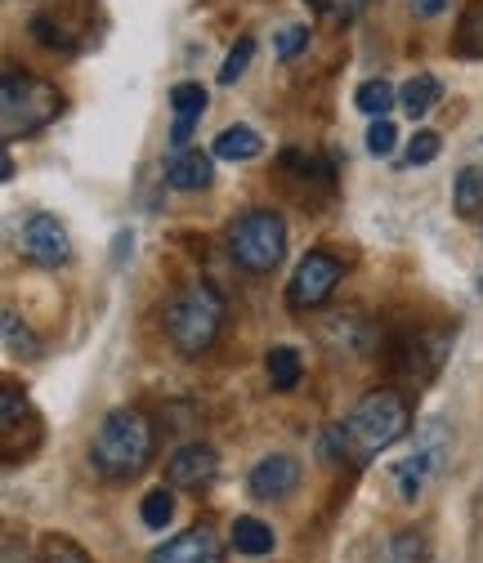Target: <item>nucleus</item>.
Masks as SVG:
<instances>
[{"label": "nucleus", "instance_id": "18", "mask_svg": "<svg viewBox=\"0 0 483 563\" xmlns=\"http://www.w3.org/2000/svg\"><path fill=\"white\" fill-rule=\"evenodd\" d=\"M439 99H443V86H439V77H430V73H417V77H411V81L398 90V103H403L407 117H426V112H435Z\"/></svg>", "mask_w": 483, "mask_h": 563}, {"label": "nucleus", "instance_id": "15", "mask_svg": "<svg viewBox=\"0 0 483 563\" xmlns=\"http://www.w3.org/2000/svg\"><path fill=\"white\" fill-rule=\"evenodd\" d=\"M166 184L175 192H201V188L216 184V162L206 153H193V148H175L166 162Z\"/></svg>", "mask_w": 483, "mask_h": 563}, {"label": "nucleus", "instance_id": "8", "mask_svg": "<svg viewBox=\"0 0 483 563\" xmlns=\"http://www.w3.org/2000/svg\"><path fill=\"white\" fill-rule=\"evenodd\" d=\"M448 461V443H443V420H430L426 426V443L411 452L407 461H398L394 465V483H398V497L403 501H417L421 497V487H426V478L439 470Z\"/></svg>", "mask_w": 483, "mask_h": 563}, {"label": "nucleus", "instance_id": "11", "mask_svg": "<svg viewBox=\"0 0 483 563\" xmlns=\"http://www.w3.org/2000/svg\"><path fill=\"white\" fill-rule=\"evenodd\" d=\"M216 474H220V456L211 443H188L166 461V483L179 492H201Z\"/></svg>", "mask_w": 483, "mask_h": 563}, {"label": "nucleus", "instance_id": "6", "mask_svg": "<svg viewBox=\"0 0 483 563\" xmlns=\"http://www.w3.org/2000/svg\"><path fill=\"white\" fill-rule=\"evenodd\" d=\"M340 277H344V260H340V255H331V251H309V255L296 264L292 282H287V305H292L296 313L322 309V305L336 296Z\"/></svg>", "mask_w": 483, "mask_h": 563}, {"label": "nucleus", "instance_id": "12", "mask_svg": "<svg viewBox=\"0 0 483 563\" xmlns=\"http://www.w3.org/2000/svg\"><path fill=\"white\" fill-rule=\"evenodd\" d=\"M149 563H224V545L211 528H188V532L162 541L149 554Z\"/></svg>", "mask_w": 483, "mask_h": 563}, {"label": "nucleus", "instance_id": "5", "mask_svg": "<svg viewBox=\"0 0 483 563\" xmlns=\"http://www.w3.org/2000/svg\"><path fill=\"white\" fill-rule=\"evenodd\" d=\"M229 255L246 273H273L287 255V220L278 210H246L229 224Z\"/></svg>", "mask_w": 483, "mask_h": 563}, {"label": "nucleus", "instance_id": "31", "mask_svg": "<svg viewBox=\"0 0 483 563\" xmlns=\"http://www.w3.org/2000/svg\"><path fill=\"white\" fill-rule=\"evenodd\" d=\"M443 148V139L435 130H421V134H411V144H407V166H430Z\"/></svg>", "mask_w": 483, "mask_h": 563}, {"label": "nucleus", "instance_id": "36", "mask_svg": "<svg viewBox=\"0 0 483 563\" xmlns=\"http://www.w3.org/2000/svg\"><path fill=\"white\" fill-rule=\"evenodd\" d=\"M443 10H448V0H411V14H417V19H435Z\"/></svg>", "mask_w": 483, "mask_h": 563}, {"label": "nucleus", "instance_id": "28", "mask_svg": "<svg viewBox=\"0 0 483 563\" xmlns=\"http://www.w3.org/2000/svg\"><path fill=\"white\" fill-rule=\"evenodd\" d=\"M251 58H255V36H242L233 49H229V58H224V67H220V86H233L246 67H251Z\"/></svg>", "mask_w": 483, "mask_h": 563}, {"label": "nucleus", "instance_id": "2", "mask_svg": "<svg viewBox=\"0 0 483 563\" xmlns=\"http://www.w3.org/2000/svg\"><path fill=\"white\" fill-rule=\"evenodd\" d=\"M157 452V434L149 426V416L144 411H134V407H117L99 420V430L90 439V465L95 474L103 478H134Z\"/></svg>", "mask_w": 483, "mask_h": 563}, {"label": "nucleus", "instance_id": "22", "mask_svg": "<svg viewBox=\"0 0 483 563\" xmlns=\"http://www.w3.org/2000/svg\"><path fill=\"white\" fill-rule=\"evenodd\" d=\"M452 206H457V216L461 220H479L483 216V175L479 170H461L457 184H452Z\"/></svg>", "mask_w": 483, "mask_h": 563}, {"label": "nucleus", "instance_id": "10", "mask_svg": "<svg viewBox=\"0 0 483 563\" xmlns=\"http://www.w3.org/2000/svg\"><path fill=\"white\" fill-rule=\"evenodd\" d=\"M443 354H448V335H407V340L394 344L389 367L407 380H430L439 372Z\"/></svg>", "mask_w": 483, "mask_h": 563}, {"label": "nucleus", "instance_id": "19", "mask_svg": "<svg viewBox=\"0 0 483 563\" xmlns=\"http://www.w3.org/2000/svg\"><path fill=\"white\" fill-rule=\"evenodd\" d=\"M260 148H264V139L251 125H229V130L216 134V157L220 162H251V157H260Z\"/></svg>", "mask_w": 483, "mask_h": 563}, {"label": "nucleus", "instance_id": "37", "mask_svg": "<svg viewBox=\"0 0 483 563\" xmlns=\"http://www.w3.org/2000/svg\"><path fill=\"white\" fill-rule=\"evenodd\" d=\"M6 563H28V545L19 537H6Z\"/></svg>", "mask_w": 483, "mask_h": 563}, {"label": "nucleus", "instance_id": "24", "mask_svg": "<svg viewBox=\"0 0 483 563\" xmlns=\"http://www.w3.org/2000/svg\"><path fill=\"white\" fill-rule=\"evenodd\" d=\"M140 519H144V528H153V532L171 528V519H175V492H171V487H153L149 497L140 501Z\"/></svg>", "mask_w": 483, "mask_h": 563}, {"label": "nucleus", "instance_id": "27", "mask_svg": "<svg viewBox=\"0 0 483 563\" xmlns=\"http://www.w3.org/2000/svg\"><path fill=\"white\" fill-rule=\"evenodd\" d=\"M41 563H95L73 537H45L41 545Z\"/></svg>", "mask_w": 483, "mask_h": 563}, {"label": "nucleus", "instance_id": "30", "mask_svg": "<svg viewBox=\"0 0 483 563\" xmlns=\"http://www.w3.org/2000/svg\"><path fill=\"white\" fill-rule=\"evenodd\" d=\"M394 148H398V130H394V121H389V117H376L372 130H367V153H372V157H389Z\"/></svg>", "mask_w": 483, "mask_h": 563}, {"label": "nucleus", "instance_id": "29", "mask_svg": "<svg viewBox=\"0 0 483 563\" xmlns=\"http://www.w3.org/2000/svg\"><path fill=\"white\" fill-rule=\"evenodd\" d=\"M283 166H287V170H296L300 179H322V184H331V170H327V166H322V162H318L314 153L287 148V153H283Z\"/></svg>", "mask_w": 483, "mask_h": 563}, {"label": "nucleus", "instance_id": "17", "mask_svg": "<svg viewBox=\"0 0 483 563\" xmlns=\"http://www.w3.org/2000/svg\"><path fill=\"white\" fill-rule=\"evenodd\" d=\"M229 541H233V550L238 554H251V559H264V554H273V528L264 523V519H255V515H238L233 519V532H229Z\"/></svg>", "mask_w": 483, "mask_h": 563}, {"label": "nucleus", "instance_id": "23", "mask_svg": "<svg viewBox=\"0 0 483 563\" xmlns=\"http://www.w3.org/2000/svg\"><path fill=\"white\" fill-rule=\"evenodd\" d=\"M457 49L465 58H483V0H470L465 5L461 27H457Z\"/></svg>", "mask_w": 483, "mask_h": 563}, {"label": "nucleus", "instance_id": "13", "mask_svg": "<svg viewBox=\"0 0 483 563\" xmlns=\"http://www.w3.org/2000/svg\"><path fill=\"white\" fill-rule=\"evenodd\" d=\"M300 487V461L287 452H273L251 470V497L260 501H283Z\"/></svg>", "mask_w": 483, "mask_h": 563}, {"label": "nucleus", "instance_id": "7", "mask_svg": "<svg viewBox=\"0 0 483 563\" xmlns=\"http://www.w3.org/2000/svg\"><path fill=\"white\" fill-rule=\"evenodd\" d=\"M19 439L28 443V452L41 443V416L32 411V402L19 385H6V394H0V456H6V465H14L23 456Z\"/></svg>", "mask_w": 483, "mask_h": 563}, {"label": "nucleus", "instance_id": "21", "mask_svg": "<svg viewBox=\"0 0 483 563\" xmlns=\"http://www.w3.org/2000/svg\"><path fill=\"white\" fill-rule=\"evenodd\" d=\"M426 559H430V541L421 532H411V528L385 537V545L376 554V563H426Z\"/></svg>", "mask_w": 483, "mask_h": 563}, {"label": "nucleus", "instance_id": "9", "mask_svg": "<svg viewBox=\"0 0 483 563\" xmlns=\"http://www.w3.org/2000/svg\"><path fill=\"white\" fill-rule=\"evenodd\" d=\"M19 242H23V255H28L32 264H41V268H58V264L73 260V242H67V229H63L54 216H32V220L23 224V233H19Z\"/></svg>", "mask_w": 483, "mask_h": 563}, {"label": "nucleus", "instance_id": "25", "mask_svg": "<svg viewBox=\"0 0 483 563\" xmlns=\"http://www.w3.org/2000/svg\"><path fill=\"white\" fill-rule=\"evenodd\" d=\"M6 349L14 358H41V340L32 335V327L14 309H6Z\"/></svg>", "mask_w": 483, "mask_h": 563}, {"label": "nucleus", "instance_id": "16", "mask_svg": "<svg viewBox=\"0 0 483 563\" xmlns=\"http://www.w3.org/2000/svg\"><path fill=\"white\" fill-rule=\"evenodd\" d=\"M171 112H175L171 144H175V148H184L188 139H193V125H197V121H201V112H206V90H201L197 81H179V86L171 90Z\"/></svg>", "mask_w": 483, "mask_h": 563}, {"label": "nucleus", "instance_id": "4", "mask_svg": "<svg viewBox=\"0 0 483 563\" xmlns=\"http://www.w3.org/2000/svg\"><path fill=\"white\" fill-rule=\"evenodd\" d=\"M58 112H63V95L50 81L19 73V67H6V77H0V130H6V139L36 134Z\"/></svg>", "mask_w": 483, "mask_h": 563}, {"label": "nucleus", "instance_id": "35", "mask_svg": "<svg viewBox=\"0 0 483 563\" xmlns=\"http://www.w3.org/2000/svg\"><path fill=\"white\" fill-rule=\"evenodd\" d=\"M130 251H134V233H130V229H121V233H117V238H112V264H117V268H121V264H125V255H130Z\"/></svg>", "mask_w": 483, "mask_h": 563}, {"label": "nucleus", "instance_id": "1", "mask_svg": "<svg viewBox=\"0 0 483 563\" xmlns=\"http://www.w3.org/2000/svg\"><path fill=\"white\" fill-rule=\"evenodd\" d=\"M411 426V407L398 389H372L359 398V407L344 416V426L331 430L336 456L367 465L372 456H381L385 448H394Z\"/></svg>", "mask_w": 483, "mask_h": 563}, {"label": "nucleus", "instance_id": "20", "mask_svg": "<svg viewBox=\"0 0 483 563\" xmlns=\"http://www.w3.org/2000/svg\"><path fill=\"white\" fill-rule=\"evenodd\" d=\"M264 372H268V385L273 389H296L300 385V376H305V363H300V354L292 344H278V349H268V358H264Z\"/></svg>", "mask_w": 483, "mask_h": 563}, {"label": "nucleus", "instance_id": "26", "mask_svg": "<svg viewBox=\"0 0 483 563\" xmlns=\"http://www.w3.org/2000/svg\"><path fill=\"white\" fill-rule=\"evenodd\" d=\"M354 108H359V112H367L372 121H376V117H385V112L394 108V86H389V81H363V86H359V95H354Z\"/></svg>", "mask_w": 483, "mask_h": 563}, {"label": "nucleus", "instance_id": "33", "mask_svg": "<svg viewBox=\"0 0 483 563\" xmlns=\"http://www.w3.org/2000/svg\"><path fill=\"white\" fill-rule=\"evenodd\" d=\"M309 5H314L322 19H331V23H350V19L363 10V0H309Z\"/></svg>", "mask_w": 483, "mask_h": 563}, {"label": "nucleus", "instance_id": "3", "mask_svg": "<svg viewBox=\"0 0 483 563\" xmlns=\"http://www.w3.org/2000/svg\"><path fill=\"white\" fill-rule=\"evenodd\" d=\"M224 331V296L211 282H188L166 305V340L184 358H201Z\"/></svg>", "mask_w": 483, "mask_h": 563}, {"label": "nucleus", "instance_id": "14", "mask_svg": "<svg viewBox=\"0 0 483 563\" xmlns=\"http://www.w3.org/2000/svg\"><path fill=\"white\" fill-rule=\"evenodd\" d=\"M322 335H327V344L336 349V354H350V358L372 354V344H376V327L354 309L350 313H331L322 322Z\"/></svg>", "mask_w": 483, "mask_h": 563}, {"label": "nucleus", "instance_id": "34", "mask_svg": "<svg viewBox=\"0 0 483 563\" xmlns=\"http://www.w3.org/2000/svg\"><path fill=\"white\" fill-rule=\"evenodd\" d=\"M305 45H309V27L305 23H287L278 32V58H296Z\"/></svg>", "mask_w": 483, "mask_h": 563}, {"label": "nucleus", "instance_id": "32", "mask_svg": "<svg viewBox=\"0 0 483 563\" xmlns=\"http://www.w3.org/2000/svg\"><path fill=\"white\" fill-rule=\"evenodd\" d=\"M32 36H36L45 49H58V54H67V49H73V41L63 36V27H58L50 14H36V19H32Z\"/></svg>", "mask_w": 483, "mask_h": 563}]
</instances>
